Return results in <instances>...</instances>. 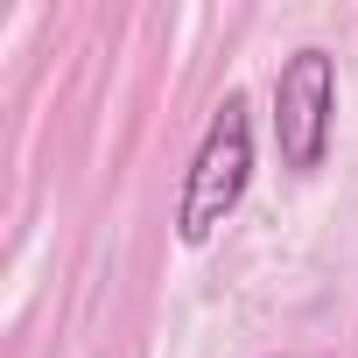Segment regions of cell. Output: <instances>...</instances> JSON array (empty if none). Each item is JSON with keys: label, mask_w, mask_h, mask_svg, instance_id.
Returning a JSON list of instances; mask_svg holds the SVG:
<instances>
[{"label": "cell", "mask_w": 358, "mask_h": 358, "mask_svg": "<svg viewBox=\"0 0 358 358\" xmlns=\"http://www.w3.org/2000/svg\"><path fill=\"white\" fill-rule=\"evenodd\" d=\"M246 183H253V106H246V92H225L190 155L183 197H176V239L211 246V232L246 204Z\"/></svg>", "instance_id": "obj_1"}, {"label": "cell", "mask_w": 358, "mask_h": 358, "mask_svg": "<svg viewBox=\"0 0 358 358\" xmlns=\"http://www.w3.org/2000/svg\"><path fill=\"white\" fill-rule=\"evenodd\" d=\"M337 134V57L302 43L274 71V148L288 176H316Z\"/></svg>", "instance_id": "obj_2"}]
</instances>
